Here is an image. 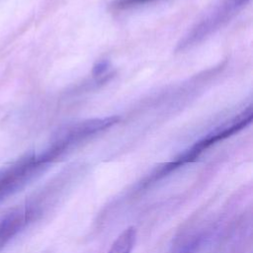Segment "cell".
I'll use <instances>...</instances> for the list:
<instances>
[{"instance_id": "277c9868", "label": "cell", "mask_w": 253, "mask_h": 253, "mask_svg": "<svg viewBox=\"0 0 253 253\" xmlns=\"http://www.w3.org/2000/svg\"><path fill=\"white\" fill-rule=\"evenodd\" d=\"M38 214V207L34 204L19 206L0 218V247L8 243L20 233Z\"/></svg>"}, {"instance_id": "5b68a950", "label": "cell", "mask_w": 253, "mask_h": 253, "mask_svg": "<svg viewBox=\"0 0 253 253\" xmlns=\"http://www.w3.org/2000/svg\"><path fill=\"white\" fill-rule=\"evenodd\" d=\"M136 231L130 226L126 228L114 241L107 253H131L135 243Z\"/></svg>"}, {"instance_id": "3957f363", "label": "cell", "mask_w": 253, "mask_h": 253, "mask_svg": "<svg viewBox=\"0 0 253 253\" xmlns=\"http://www.w3.org/2000/svg\"><path fill=\"white\" fill-rule=\"evenodd\" d=\"M119 121L120 118L118 117H106L89 119L70 124L58 132L54 142L66 149L68 146L90 135L109 128L110 126L116 125Z\"/></svg>"}, {"instance_id": "7a4b0ae2", "label": "cell", "mask_w": 253, "mask_h": 253, "mask_svg": "<svg viewBox=\"0 0 253 253\" xmlns=\"http://www.w3.org/2000/svg\"><path fill=\"white\" fill-rule=\"evenodd\" d=\"M248 0H221L178 43V50L200 42L227 22Z\"/></svg>"}, {"instance_id": "52a82bcc", "label": "cell", "mask_w": 253, "mask_h": 253, "mask_svg": "<svg viewBox=\"0 0 253 253\" xmlns=\"http://www.w3.org/2000/svg\"><path fill=\"white\" fill-rule=\"evenodd\" d=\"M107 68H108V63H107L106 61H100V62H98V63L94 66L93 72H94L95 75L98 76V75L103 74V73L107 70Z\"/></svg>"}, {"instance_id": "6da1fadb", "label": "cell", "mask_w": 253, "mask_h": 253, "mask_svg": "<svg viewBox=\"0 0 253 253\" xmlns=\"http://www.w3.org/2000/svg\"><path fill=\"white\" fill-rule=\"evenodd\" d=\"M60 154V150L51 144L49 148L40 154L25 156L0 169V201L25 187Z\"/></svg>"}, {"instance_id": "8992f818", "label": "cell", "mask_w": 253, "mask_h": 253, "mask_svg": "<svg viewBox=\"0 0 253 253\" xmlns=\"http://www.w3.org/2000/svg\"><path fill=\"white\" fill-rule=\"evenodd\" d=\"M155 0H115L112 3V9L114 10H124L128 9L137 5H142L148 2H153Z\"/></svg>"}]
</instances>
